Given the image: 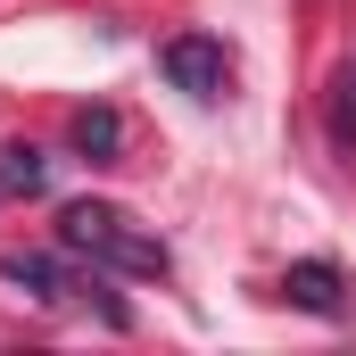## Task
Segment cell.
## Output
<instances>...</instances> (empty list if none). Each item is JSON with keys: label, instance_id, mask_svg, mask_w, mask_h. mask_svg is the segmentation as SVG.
Listing matches in <instances>:
<instances>
[{"label": "cell", "instance_id": "7a4b0ae2", "mask_svg": "<svg viewBox=\"0 0 356 356\" xmlns=\"http://www.w3.org/2000/svg\"><path fill=\"white\" fill-rule=\"evenodd\" d=\"M158 67H166V83L191 91V99H224V83H232V58H224L216 33H175V42L158 50Z\"/></svg>", "mask_w": 356, "mask_h": 356}, {"label": "cell", "instance_id": "52a82bcc", "mask_svg": "<svg viewBox=\"0 0 356 356\" xmlns=\"http://www.w3.org/2000/svg\"><path fill=\"white\" fill-rule=\"evenodd\" d=\"M332 133H340V141H356V67L340 75V99H332Z\"/></svg>", "mask_w": 356, "mask_h": 356}, {"label": "cell", "instance_id": "6da1fadb", "mask_svg": "<svg viewBox=\"0 0 356 356\" xmlns=\"http://www.w3.org/2000/svg\"><path fill=\"white\" fill-rule=\"evenodd\" d=\"M58 241L91 257V266L108 273H133V282H166L175 273V249L149 232V224H133L124 207H108V199H75V207H58Z\"/></svg>", "mask_w": 356, "mask_h": 356}, {"label": "cell", "instance_id": "3957f363", "mask_svg": "<svg viewBox=\"0 0 356 356\" xmlns=\"http://www.w3.org/2000/svg\"><path fill=\"white\" fill-rule=\"evenodd\" d=\"M282 298L307 307V315H323V323H340L348 315V273L332 266V257H298V266L282 273Z\"/></svg>", "mask_w": 356, "mask_h": 356}, {"label": "cell", "instance_id": "277c9868", "mask_svg": "<svg viewBox=\"0 0 356 356\" xmlns=\"http://www.w3.org/2000/svg\"><path fill=\"white\" fill-rule=\"evenodd\" d=\"M0 290L8 298H33V307H75V273L58 266V257H0Z\"/></svg>", "mask_w": 356, "mask_h": 356}, {"label": "cell", "instance_id": "5b68a950", "mask_svg": "<svg viewBox=\"0 0 356 356\" xmlns=\"http://www.w3.org/2000/svg\"><path fill=\"white\" fill-rule=\"evenodd\" d=\"M67 133H75V158H83V166H116V158H124V116H116L108 99L75 108V124H67Z\"/></svg>", "mask_w": 356, "mask_h": 356}, {"label": "cell", "instance_id": "8992f818", "mask_svg": "<svg viewBox=\"0 0 356 356\" xmlns=\"http://www.w3.org/2000/svg\"><path fill=\"white\" fill-rule=\"evenodd\" d=\"M42 182H50V158H42L33 141H8V149H0V191H17V199H33Z\"/></svg>", "mask_w": 356, "mask_h": 356}]
</instances>
